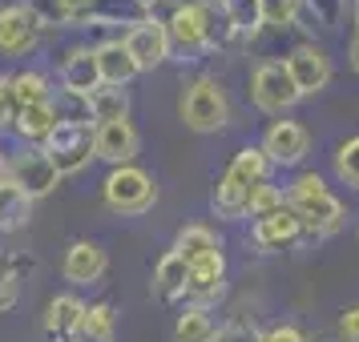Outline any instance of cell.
<instances>
[{
  "label": "cell",
  "mask_w": 359,
  "mask_h": 342,
  "mask_svg": "<svg viewBox=\"0 0 359 342\" xmlns=\"http://www.w3.org/2000/svg\"><path fill=\"white\" fill-rule=\"evenodd\" d=\"M178 113L186 121V129L218 133V129H226V121H230V101L214 77H198V81L186 85V93L178 101Z\"/></svg>",
  "instance_id": "1"
},
{
  "label": "cell",
  "mask_w": 359,
  "mask_h": 342,
  "mask_svg": "<svg viewBox=\"0 0 359 342\" xmlns=\"http://www.w3.org/2000/svg\"><path fill=\"white\" fill-rule=\"evenodd\" d=\"M101 197L114 213H146L158 201V181L137 165H117L101 181Z\"/></svg>",
  "instance_id": "2"
},
{
  "label": "cell",
  "mask_w": 359,
  "mask_h": 342,
  "mask_svg": "<svg viewBox=\"0 0 359 342\" xmlns=\"http://www.w3.org/2000/svg\"><path fill=\"white\" fill-rule=\"evenodd\" d=\"M41 149L49 153V162L57 165V173H61V178L81 173L85 165L97 157V149H93V129H89L85 121H61V125L49 133V141H45Z\"/></svg>",
  "instance_id": "3"
},
{
  "label": "cell",
  "mask_w": 359,
  "mask_h": 342,
  "mask_svg": "<svg viewBox=\"0 0 359 342\" xmlns=\"http://www.w3.org/2000/svg\"><path fill=\"white\" fill-rule=\"evenodd\" d=\"M250 101L262 113H287L299 101V89H294L291 73H287V61H262L250 73Z\"/></svg>",
  "instance_id": "4"
},
{
  "label": "cell",
  "mask_w": 359,
  "mask_h": 342,
  "mask_svg": "<svg viewBox=\"0 0 359 342\" xmlns=\"http://www.w3.org/2000/svg\"><path fill=\"white\" fill-rule=\"evenodd\" d=\"M41 29H45V20L36 17V8L29 0L4 4L0 8V52H8V57L33 52L36 41H41Z\"/></svg>",
  "instance_id": "5"
},
{
  "label": "cell",
  "mask_w": 359,
  "mask_h": 342,
  "mask_svg": "<svg viewBox=\"0 0 359 342\" xmlns=\"http://www.w3.org/2000/svg\"><path fill=\"white\" fill-rule=\"evenodd\" d=\"M287 73H291L299 97H315L331 85V57L319 45H294L287 52Z\"/></svg>",
  "instance_id": "6"
},
{
  "label": "cell",
  "mask_w": 359,
  "mask_h": 342,
  "mask_svg": "<svg viewBox=\"0 0 359 342\" xmlns=\"http://www.w3.org/2000/svg\"><path fill=\"white\" fill-rule=\"evenodd\" d=\"M8 178L36 201V197H49L53 190H57L61 173H57V165L49 162L45 149H25V153H17V157L8 162Z\"/></svg>",
  "instance_id": "7"
},
{
  "label": "cell",
  "mask_w": 359,
  "mask_h": 342,
  "mask_svg": "<svg viewBox=\"0 0 359 342\" xmlns=\"http://www.w3.org/2000/svg\"><path fill=\"white\" fill-rule=\"evenodd\" d=\"M165 36H170V49L190 52V57L210 49V8H206V0H190L174 17V24L165 29Z\"/></svg>",
  "instance_id": "8"
},
{
  "label": "cell",
  "mask_w": 359,
  "mask_h": 342,
  "mask_svg": "<svg viewBox=\"0 0 359 342\" xmlns=\"http://www.w3.org/2000/svg\"><path fill=\"white\" fill-rule=\"evenodd\" d=\"M262 153L271 157V165H299L311 153V137L299 121H275L262 133Z\"/></svg>",
  "instance_id": "9"
},
{
  "label": "cell",
  "mask_w": 359,
  "mask_h": 342,
  "mask_svg": "<svg viewBox=\"0 0 359 342\" xmlns=\"http://www.w3.org/2000/svg\"><path fill=\"white\" fill-rule=\"evenodd\" d=\"M137 145H142V137L133 129L130 121H109V125H93V149H97L101 162L117 165H133L137 157Z\"/></svg>",
  "instance_id": "10"
},
{
  "label": "cell",
  "mask_w": 359,
  "mask_h": 342,
  "mask_svg": "<svg viewBox=\"0 0 359 342\" xmlns=\"http://www.w3.org/2000/svg\"><path fill=\"white\" fill-rule=\"evenodd\" d=\"M287 206L299 213V222H303L307 234H335L347 222V210H343V201L331 190L315 194V197H303V201H287Z\"/></svg>",
  "instance_id": "11"
},
{
  "label": "cell",
  "mask_w": 359,
  "mask_h": 342,
  "mask_svg": "<svg viewBox=\"0 0 359 342\" xmlns=\"http://www.w3.org/2000/svg\"><path fill=\"white\" fill-rule=\"evenodd\" d=\"M226 294V258L222 254H210L190 266V282H186V298L190 306H210Z\"/></svg>",
  "instance_id": "12"
},
{
  "label": "cell",
  "mask_w": 359,
  "mask_h": 342,
  "mask_svg": "<svg viewBox=\"0 0 359 342\" xmlns=\"http://www.w3.org/2000/svg\"><path fill=\"white\" fill-rule=\"evenodd\" d=\"M303 238V222H299V213L291 206H283V210L266 213L255 222V242L266 250V254H278V250H291L294 242Z\"/></svg>",
  "instance_id": "13"
},
{
  "label": "cell",
  "mask_w": 359,
  "mask_h": 342,
  "mask_svg": "<svg viewBox=\"0 0 359 342\" xmlns=\"http://www.w3.org/2000/svg\"><path fill=\"white\" fill-rule=\"evenodd\" d=\"M61 85L65 93L89 101L101 89V69H97V52L93 49H69V57L61 61Z\"/></svg>",
  "instance_id": "14"
},
{
  "label": "cell",
  "mask_w": 359,
  "mask_h": 342,
  "mask_svg": "<svg viewBox=\"0 0 359 342\" xmlns=\"http://www.w3.org/2000/svg\"><path fill=\"white\" fill-rule=\"evenodd\" d=\"M121 41H126V49H130V57L137 61V69H142V73L158 69L165 57H170V36H165V29L149 24V20L133 24V29L121 36Z\"/></svg>",
  "instance_id": "15"
},
{
  "label": "cell",
  "mask_w": 359,
  "mask_h": 342,
  "mask_svg": "<svg viewBox=\"0 0 359 342\" xmlns=\"http://www.w3.org/2000/svg\"><path fill=\"white\" fill-rule=\"evenodd\" d=\"M105 266H109V258H105V250L97 242H73L65 262H61V274L73 286H93V282L105 278Z\"/></svg>",
  "instance_id": "16"
},
{
  "label": "cell",
  "mask_w": 359,
  "mask_h": 342,
  "mask_svg": "<svg viewBox=\"0 0 359 342\" xmlns=\"http://www.w3.org/2000/svg\"><path fill=\"white\" fill-rule=\"evenodd\" d=\"M97 69H101V85H114V89H126V85L142 73L137 61L130 57L126 41H101L97 49Z\"/></svg>",
  "instance_id": "17"
},
{
  "label": "cell",
  "mask_w": 359,
  "mask_h": 342,
  "mask_svg": "<svg viewBox=\"0 0 359 342\" xmlns=\"http://www.w3.org/2000/svg\"><path fill=\"white\" fill-rule=\"evenodd\" d=\"M85 302L73 294H57L49 306H45V334L53 342H73L77 339V326H81Z\"/></svg>",
  "instance_id": "18"
},
{
  "label": "cell",
  "mask_w": 359,
  "mask_h": 342,
  "mask_svg": "<svg viewBox=\"0 0 359 342\" xmlns=\"http://www.w3.org/2000/svg\"><path fill=\"white\" fill-rule=\"evenodd\" d=\"M29 218H33V197L4 173V178H0V234H17V229H25Z\"/></svg>",
  "instance_id": "19"
},
{
  "label": "cell",
  "mask_w": 359,
  "mask_h": 342,
  "mask_svg": "<svg viewBox=\"0 0 359 342\" xmlns=\"http://www.w3.org/2000/svg\"><path fill=\"white\" fill-rule=\"evenodd\" d=\"M250 190L255 185H246V181H238L234 173H222L218 178V185H214V213L218 218H226V222H238V218H246V210H250Z\"/></svg>",
  "instance_id": "20"
},
{
  "label": "cell",
  "mask_w": 359,
  "mask_h": 342,
  "mask_svg": "<svg viewBox=\"0 0 359 342\" xmlns=\"http://www.w3.org/2000/svg\"><path fill=\"white\" fill-rule=\"evenodd\" d=\"M186 282H190V266L182 258L178 250H165L162 262H158V270H154V294L170 302V298H182L186 294Z\"/></svg>",
  "instance_id": "21"
},
{
  "label": "cell",
  "mask_w": 359,
  "mask_h": 342,
  "mask_svg": "<svg viewBox=\"0 0 359 342\" xmlns=\"http://www.w3.org/2000/svg\"><path fill=\"white\" fill-rule=\"evenodd\" d=\"M61 125V117H57V109H53V101H45V105H25L17 113V137H25V141H49V133Z\"/></svg>",
  "instance_id": "22"
},
{
  "label": "cell",
  "mask_w": 359,
  "mask_h": 342,
  "mask_svg": "<svg viewBox=\"0 0 359 342\" xmlns=\"http://www.w3.org/2000/svg\"><path fill=\"white\" fill-rule=\"evenodd\" d=\"M85 109L93 117V125H109V121H130V93L114 89V85H101L93 97L85 101Z\"/></svg>",
  "instance_id": "23"
},
{
  "label": "cell",
  "mask_w": 359,
  "mask_h": 342,
  "mask_svg": "<svg viewBox=\"0 0 359 342\" xmlns=\"http://www.w3.org/2000/svg\"><path fill=\"white\" fill-rule=\"evenodd\" d=\"M218 339V322H214L210 306H186L174 322V342H214Z\"/></svg>",
  "instance_id": "24"
},
{
  "label": "cell",
  "mask_w": 359,
  "mask_h": 342,
  "mask_svg": "<svg viewBox=\"0 0 359 342\" xmlns=\"http://www.w3.org/2000/svg\"><path fill=\"white\" fill-rule=\"evenodd\" d=\"M114 330H117V310L109 302H93V306H85L73 342H114Z\"/></svg>",
  "instance_id": "25"
},
{
  "label": "cell",
  "mask_w": 359,
  "mask_h": 342,
  "mask_svg": "<svg viewBox=\"0 0 359 342\" xmlns=\"http://www.w3.org/2000/svg\"><path fill=\"white\" fill-rule=\"evenodd\" d=\"M174 250L186 258V266H194V262L210 258V254H222V242H218L214 229H206V226H186V229H178Z\"/></svg>",
  "instance_id": "26"
},
{
  "label": "cell",
  "mask_w": 359,
  "mask_h": 342,
  "mask_svg": "<svg viewBox=\"0 0 359 342\" xmlns=\"http://www.w3.org/2000/svg\"><path fill=\"white\" fill-rule=\"evenodd\" d=\"M226 173H234V178L246 181V185H262L266 173H271V157L262 153V145H246V149L234 153V162H230Z\"/></svg>",
  "instance_id": "27"
},
{
  "label": "cell",
  "mask_w": 359,
  "mask_h": 342,
  "mask_svg": "<svg viewBox=\"0 0 359 342\" xmlns=\"http://www.w3.org/2000/svg\"><path fill=\"white\" fill-rule=\"evenodd\" d=\"M299 8H303V0H255V13L266 29H294V20H299Z\"/></svg>",
  "instance_id": "28"
},
{
  "label": "cell",
  "mask_w": 359,
  "mask_h": 342,
  "mask_svg": "<svg viewBox=\"0 0 359 342\" xmlns=\"http://www.w3.org/2000/svg\"><path fill=\"white\" fill-rule=\"evenodd\" d=\"M8 85H13V97H17V105L25 109V105H45L49 101V81H45V73H13L8 77Z\"/></svg>",
  "instance_id": "29"
},
{
  "label": "cell",
  "mask_w": 359,
  "mask_h": 342,
  "mask_svg": "<svg viewBox=\"0 0 359 342\" xmlns=\"http://www.w3.org/2000/svg\"><path fill=\"white\" fill-rule=\"evenodd\" d=\"M335 178L343 185L359 190V137H347L339 149H335Z\"/></svg>",
  "instance_id": "30"
},
{
  "label": "cell",
  "mask_w": 359,
  "mask_h": 342,
  "mask_svg": "<svg viewBox=\"0 0 359 342\" xmlns=\"http://www.w3.org/2000/svg\"><path fill=\"white\" fill-rule=\"evenodd\" d=\"M283 206H287V194H283L278 185H271V181H262V185H255V190H250V210H246V213L259 222V218L283 210Z\"/></svg>",
  "instance_id": "31"
},
{
  "label": "cell",
  "mask_w": 359,
  "mask_h": 342,
  "mask_svg": "<svg viewBox=\"0 0 359 342\" xmlns=\"http://www.w3.org/2000/svg\"><path fill=\"white\" fill-rule=\"evenodd\" d=\"M186 4H190V0H142L146 20H149V24H158V29H170V24H174V17H178Z\"/></svg>",
  "instance_id": "32"
},
{
  "label": "cell",
  "mask_w": 359,
  "mask_h": 342,
  "mask_svg": "<svg viewBox=\"0 0 359 342\" xmlns=\"http://www.w3.org/2000/svg\"><path fill=\"white\" fill-rule=\"evenodd\" d=\"M61 4V20L65 24H89L97 13V0H57Z\"/></svg>",
  "instance_id": "33"
},
{
  "label": "cell",
  "mask_w": 359,
  "mask_h": 342,
  "mask_svg": "<svg viewBox=\"0 0 359 342\" xmlns=\"http://www.w3.org/2000/svg\"><path fill=\"white\" fill-rule=\"evenodd\" d=\"M214 342H262V330L238 318V322L218 326V339H214Z\"/></svg>",
  "instance_id": "34"
},
{
  "label": "cell",
  "mask_w": 359,
  "mask_h": 342,
  "mask_svg": "<svg viewBox=\"0 0 359 342\" xmlns=\"http://www.w3.org/2000/svg\"><path fill=\"white\" fill-rule=\"evenodd\" d=\"M17 113H20V105L13 97V85H8V77H0V129H13Z\"/></svg>",
  "instance_id": "35"
},
{
  "label": "cell",
  "mask_w": 359,
  "mask_h": 342,
  "mask_svg": "<svg viewBox=\"0 0 359 342\" xmlns=\"http://www.w3.org/2000/svg\"><path fill=\"white\" fill-rule=\"evenodd\" d=\"M17 290H20L17 274H13V270H0V310H8L17 302Z\"/></svg>",
  "instance_id": "36"
},
{
  "label": "cell",
  "mask_w": 359,
  "mask_h": 342,
  "mask_svg": "<svg viewBox=\"0 0 359 342\" xmlns=\"http://www.w3.org/2000/svg\"><path fill=\"white\" fill-rule=\"evenodd\" d=\"M339 334L343 342H359V306H347L339 314Z\"/></svg>",
  "instance_id": "37"
},
{
  "label": "cell",
  "mask_w": 359,
  "mask_h": 342,
  "mask_svg": "<svg viewBox=\"0 0 359 342\" xmlns=\"http://www.w3.org/2000/svg\"><path fill=\"white\" fill-rule=\"evenodd\" d=\"M262 342H307L303 339V330L299 326H275V330H266Z\"/></svg>",
  "instance_id": "38"
},
{
  "label": "cell",
  "mask_w": 359,
  "mask_h": 342,
  "mask_svg": "<svg viewBox=\"0 0 359 342\" xmlns=\"http://www.w3.org/2000/svg\"><path fill=\"white\" fill-rule=\"evenodd\" d=\"M347 57H351V69L359 73V29H355V36H351V45H347Z\"/></svg>",
  "instance_id": "39"
},
{
  "label": "cell",
  "mask_w": 359,
  "mask_h": 342,
  "mask_svg": "<svg viewBox=\"0 0 359 342\" xmlns=\"http://www.w3.org/2000/svg\"><path fill=\"white\" fill-rule=\"evenodd\" d=\"M4 173H8V162H4V149H0V178H4Z\"/></svg>",
  "instance_id": "40"
},
{
  "label": "cell",
  "mask_w": 359,
  "mask_h": 342,
  "mask_svg": "<svg viewBox=\"0 0 359 342\" xmlns=\"http://www.w3.org/2000/svg\"><path fill=\"white\" fill-rule=\"evenodd\" d=\"M230 4H250V8H255V0H230Z\"/></svg>",
  "instance_id": "41"
},
{
  "label": "cell",
  "mask_w": 359,
  "mask_h": 342,
  "mask_svg": "<svg viewBox=\"0 0 359 342\" xmlns=\"http://www.w3.org/2000/svg\"><path fill=\"white\" fill-rule=\"evenodd\" d=\"M355 24H359V0H355Z\"/></svg>",
  "instance_id": "42"
},
{
  "label": "cell",
  "mask_w": 359,
  "mask_h": 342,
  "mask_svg": "<svg viewBox=\"0 0 359 342\" xmlns=\"http://www.w3.org/2000/svg\"><path fill=\"white\" fill-rule=\"evenodd\" d=\"M0 270H4V258H0Z\"/></svg>",
  "instance_id": "43"
},
{
  "label": "cell",
  "mask_w": 359,
  "mask_h": 342,
  "mask_svg": "<svg viewBox=\"0 0 359 342\" xmlns=\"http://www.w3.org/2000/svg\"><path fill=\"white\" fill-rule=\"evenodd\" d=\"M355 234H359V222H355Z\"/></svg>",
  "instance_id": "44"
}]
</instances>
